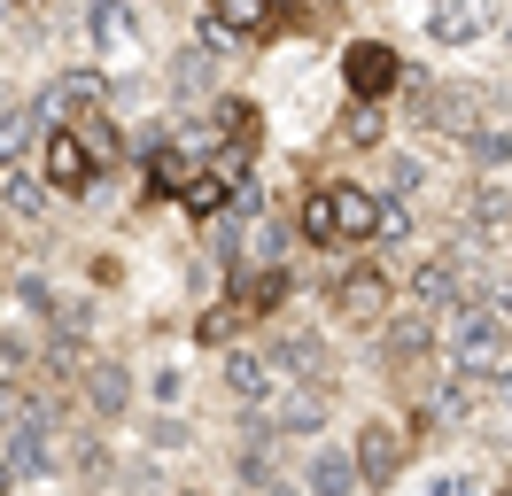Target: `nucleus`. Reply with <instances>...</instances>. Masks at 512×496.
Segmentation results:
<instances>
[{"mask_svg":"<svg viewBox=\"0 0 512 496\" xmlns=\"http://www.w3.org/2000/svg\"><path fill=\"white\" fill-rule=\"evenodd\" d=\"M404 310V279L388 272L381 256H365V264H350V272L326 287V318L342 326V334H381L388 318Z\"/></svg>","mask_w":512,"mask_h":496,"instance_id":"f257e3e1","label":"nucleus"},{"mask_svg":"<svg viewBox=\"0 0 512 496\" xmlns=\"http://www.w3.org/2000/svg\"><path fill=\"white\" fill-rule=\"evenodd\" d=\"M373 365L396 372V380H412V388H427V380L443 372V334H435V318L404 303L381 334H373Z\"/></svg>","mask_w":512,"mask_h":496,"instance_id":"f03ea898","label":"nucleus"},{"mask_svg":"<svg viewBox=\"0 0 512 496\" xmlns=\"http://www.w3.org/2000/svg\"><path fill=\"white\" fill-rule=\"evenodd\" d=\"M412 427L404 419H357V434H350V458H357V481H365V496H381V489H396L404 481V465H412Z\"/></svg>","mask_w":512,"mask_h":496,"instance_id":"7ed1b4c3","label":"nucleus"},{"mask_svg":"<svg viewBox=\"0 0 512 496\" xmlns=\"http://www.w3.org/2000/svg\"><path fill=\"white\" fill-rule=\"evenodd\" d=\"M264 357H272V372H280L288 388H319V396H334V380H342V357H334V341H326L319 326L272 334V341H264Z\"/></svg>","mask_w":512,"mask_h":496,"instance_id":"20e7f679","label":"nucleus"},{"mask_svg":"<svg viewBox=\"0 0 512 496\" xmlns=\"http://www.w3.org/2000/svg\"><path fill=\"white\" fill-rule=\"evenodd\" d=\"M218 388H225V396H233V411H272L288 380L272 372V357H264L256 341H233V349H225V357H218Z\"/></svg>","mask_w":512,"mask_h":496,"instance_id":"39448f33","label":"nucleus"},{"mask_svg":"<svg viewBox=\"0 0 512 496\" xmlns=\"http://www.w3.org/2000/svg\"><path fill=\"white\" fill-rule=\"evenodd\" d=\"M233 481L249 496L264 481H280V427H272V411H233Z\"/></svg>","mask_w":512,"mask_h":496,"instance_id":"423d86ee","label":"nucleus"},{"mask_svg":"<svg viewBox=\"0 0 512 496\" xmlns=\"http://www.w3.org/2000/svg\"><path fill=\"white\" fill-rule=\"evenodd\" d=\"M78 411H86V427H125L132 419V365L125 357H94L86 380H78Z\"/></svg>","mask_w":512,"mask_h":496,"instance_id":"0eeeda50","label":"nucleus"},{"mask_svg":"<svg viewBox=\"0 0 512 496\" xmlns=\"http://www.w3.org/2000/svg\"><path fill=\"white\" fill-rule=\"evenodd\" d=\"M342 86H350V101L388 109V93L404 86V55H396L388 39H350V55H342Z\"/></svg>","mask_w":512,"mask_h":496,"instance_id":"6e6552de","label":"nucleus"},{"mask_svg":"<svg viewBox=\"0 0 512 496\" xmlns=\"http://www.w3.org/2000/svg\"><path fill=\"white\" fill-rule=\"evenodd\" d=\"M0 458L16 465V481H24V489H47V481H63V434L32 427V419L16 411V427L0 434Z\"/></svg>","mask_w":512,"mask_h":496,"instance_id":"1a4fd4ad","label":"nucleus"},{"mask_svg":"<svg viewBox=\"0 0 512 496\" xmlns=\"http://www.w3.org/2000/svg\"><path fill=\"white\" fill-rule=\"evenodd\" d=\"M39 179H47V194H70V202H78V194L101 179V163L78 132H47V140H39Z\"/></svg>","mask_w":512,"mask_h":496,"instance_id":"9d476101","label":"nucleus"},{"mask_svg":"<svg viewBox=\"0 0 512 496\" xmlns=\"http://www.w3.org/2000/svg\"><path fill=\"white\" fill-rule=\"evenodd\" d=\"M303 496H365V481H357V458H350V442H311L303 450Z\"/></svg>","mask_w":512,"mask_h":496,"instance_id":"9b49d317","label":"nucleus"},{"mask_svg":"<svg viewBox=\"0 0 512 496\" xmlns=\"http://www.w3.org/2000/svg\"><path fill=\"white\" fill-rule=\"evenodd\" d=\"M326 210H334V241H365V248H373L381 194H373L365 179H326Z\"/></svg>","mask_w":512,"mask_h":496,"instance_id":"f8f14e48","label":"nucleus"},{"mask_svg":"<svg viewBox=\"0 0 512 496\" xmlns=\"http://www.w3.org/2000/svg\"><path fill=\"white\" fill-rule=\"evenodd\" d=\"M373 163H381V179H373V194H381V202H404V210H412L419 194H427V179H435V163H427L419 148H396V140H388V148L373 155Z\"/></svg>","mask_w":512,"mask_h":496,"instance_id":"ddd939ff","label":"nucleus"},{"mask_svg":"<svg viewBox=\"0 0 512 496\" xmlns=\"http://www.w3.org/2000/svg\"><path fill=\"white\" fill-rule=\"evenodd\" d=\"M63 473H78L86 489H109V481L125 473V458L101 442V427H70V434H63Z\"/></svg>","mask_w":512,"mask_h":496,"instance_id":"4468645a","label":"nucleus"},{"mask_svg":"<svg viewBox=\"0 0 512 496\" xmlns=\"http://www.w3.org/2000/svg\"><path fill=\"white\" fill-rule=\"evenodd\" d=\"M326 411H334V396H319V388H280L272 427H280V442H326Z\"/></svg>","mask_w":512,"mask_h":496,"instance_id":"2eb2a0df","label":"nucleus"},{"mask_svg":"<svg viewBox=\"0 0 512 496\" xmlns=\"http://www.w3.org/2000/svg\"><path fill=\"white\" fill-rule=\"evenodd\" d=\"M458 155L474 163V179H512V124L481 117L474 132H458Z\"/></svg>","mask_w":512,"mask_h":496,"instance_id":"dca6fc26","label":"nucleus"},{"mask_svg":"<svg viewBox=\"0 0 512 496\" xmlns=\"http://www.w3.org/2000/svg\"><path fill=\"white\" fill-rule=\"evenodd\" d=\"M489 31H497V8H481V0L435 8V16H427V39H435V47H474V39H489Z\"/></svg>","mask_w":512,"mask_h":496,"instance_id":"f3484780","label":"nucleus"},{"mask_svg":"<svg viewBox=\"0 0 512 496\" xmlns=\"http://www.w3.org/2000/svg\"><path fill=\"white\" fill-rule=\"evenodd\" d=\"M334 132H342V148H357V155H381V148H388V109H373V101H342Z\"/></svg>","mask_w":512,"mask_h":496,"instance_id":"a211bd4d","label":"nucleus"},{"mask_svg":"<svg viewBox=\"0 0 512 496\" xmlns=\"http://www.w3.org/2000/svg\"><path fill=\"white\" fill-rule=\"evenodd\" d=\"M0 210H16L24 225L47 217V179H39L32 163H16V171H0Z\"/></svg>","mask_w":512,"mask_h":496,"instance_id":"6ab92c4d","label":"nucleus"},{"mask_svg":"<svg viewBox=\"0 0 512 496\" xmlns=\"http://www.w3.org/2000/svg\"><path fill=\"white\" fill-rule=\"evenodd\" d=\"M39 372V341L24 326H0V388H32Z\"/></svg>","mask_w":512,"mask_h":496,"instance_id":"aec40b11","label":"nucleus"},{"mask_svg":"<svg viewBox=\"0 0 512 496\" xmlns=\"http://www.w3.org/2000/svg\"><path fill=\"white\" fill-rule=\"evenodd\" d=\"M8 303L24 310V318H39L47 334H55V318H63V295H55V287H47L39 272H16V279H8Z\"/></svg>","mask_w":512,"mask_h":496,"instance_id":"412c9836","label":"nucleus"},{"mask_svg":"<svg viewBox=\"0 0 512 496\" xmlns=\"http://www.w3.org/2000/svg\"><path fill=\"white\" fill-rule=\"evenodd\" d=\"M140 434H148V458H179V450H194V419H187V411H148Z\"/></svg>","mask_w":512,"mask_h":496,"instance_id":"4be33fe9","label":"nucleus"},{"mask_svg":"<svg viewBox=\"0 0 512 496\" xmlns=\"http://www.w3.org/2000/svg\"><path fill=\"white\" fill-rule=\"evenodd\" d=\"M295 241H311V248H334V210H326V179L319 186H303V202H295Z\"/></svg>","mask_w":512,"mask_h":496,"instance_id":"5701e85b","label":"nucleus"},{"mask_svg":"<svg viewBox=\"0 0 512 496\" xmlns=\"http://www.w3.org/2000/svg\"><path fill=\"white\" fill-rule=\"evenodd\" d=\"M419 217L404 210V202H381V225H373V256H396V248H412Z\"/></svg>","mask_w":512,"mask_h":496,"instance_id":"b1692460","label":"nucleus"},{"mask_svg":"<svg viewBox=\"0 0 512 496\" xmlns=\"http://www.w3.org/2000/svg\"><path fill=\"white\" fill-rule=\"evenodd\" d=\"M179 403H187V372L156 365V372H148V411H179Z\"/></svg>","mask_w":512,"mask_h":496,"instance_id":"393cba45","label":"nucleus"},{"mask_svg":"<svg viewBox=\"0 0 512 496\" xmlns=\"http://www.w3.org/2000/svg\"><path fill=\"white\" fill-rule=\"evenodd\" d=\"M474 396H481V403H497V411H512V357H505L497 372H489V380H481Z\"/></svg>","mask_w":512,"mask_h":496,"instance_id":"a878e982","label":"nucleus"},{"mask_svg":"<svg viewBox=\"0 0 512 496\" xmlns=\"http://www.w3.org/2000/svg\"><path fill=\"white\" fill-rule=\"evenodd\" d=\"M202 86H210V55L187 47V55H179V93H202Z\"/></svg>","mask_w":512,"mask_h":496,"instance_id":"bb28decb","label":"nucleus"},{"mask_svg":"<svg viewBox=\"0 0 512 496\" xmlns=\"http://www.w3.org/2000/svg\"><path fill=\"white\" fill-rule=\"evenodd\" d=\"M0 496H24V481H16V465L0 458Z\"/></svg>","mask_w":512,"mask_h":496,"instance_id":"cd10ccee","label":"nucleus"},{"mask_svg":"<svg viewBox=\"0 0 512 496\" xmlns=\"http://www.w3.org/2000/svg\"><path fill=\"white\" fill-rule=\"evenodd\" d=\"M497 264H505V279H512V233H505V241H497Z\"/></svg>","mask_w":512,"mask_h":496,"instance_id":"c85d7f7f","label":"nucleus"},{"mask_svg":"<svg viewBox=\"0 0 512 496\" xmlns=\"http://www.w3.org/2000/svg\"><path fill=\"white\" fill-rule=\"evenodd\" d=\"M497 39H505V47H512V16H497Z\"/></svg>","mask_w":512,"mask_h":496,"instance_id":"c756f323","label":"nucleus"},{"mask_svg":"<svg viewBox=\"0 0 512 496\" xmlns=\"http://www.w3.org/2000/svg\"><path fill=\"white\" fill-rule=\"evenodd\" d=\"M171 496H210V489H171Z\"/></svg>","mask_w":512,"mask_h":496,"instance_id":"7c9ffc66","label":"nucleus"},{"mask_svg":"<svg viewBox=\"0 0 512 496\" xmlns=\"http://www.w3.org/2000/svg\"><path fill=\"white\" fill-rule=\"evenodd\" d=\"M0 310H8V287H0Z\"/></svg>","mask_w":512,"mask_h":496,"instance_id":"2f4dec72","label":"nucleus"},{"mask_svg":"<svg viewBox=\"0 0 512 496\" xmlns=\"http://www.w3.org/2000/svg\"><path fill=\"white\" fill-rule=\"evenodd\" d=\"M505 496H512V473H505Z\"/></svg>","mask_w":512,"mask_h":496,"instance_id":"473e14b6","label":"nucleus"},{"mask_svg":"<svg viewBox=\"0 0 512 496\" xmlns=\"http://www.w3.org/2000/svg\"><path fill=\"white\" fill-rule=\"evenodd\" d=\"M24 496H39V489H24Z\"/></svg>","mask_w":512,"mask_h":496,"instance_id":"72a5a7b5","label":"nucleus"}]
</instances>
